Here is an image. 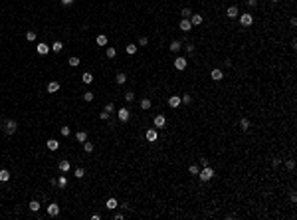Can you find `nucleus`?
<instances>
[{
  "instance_id": "1",
  "label": "nucleus",
  "mask_w": 297,
  "mask_h": 220,
  "mask_svg": "<svg viewBox=\"0 0 297 220\" xmlns=\"http://www.w3.org/2000/svg\"><path fill=\"white\" fill-rule=\"evenodd\" d=\"M214 175H216V172H214V169L210 167V165H208V167H202V171L198 172V178H200V181H212L214 178Z\"/></svg>"
},
{
  "instance_id": "2",
  "label": "nucleus",
  "mask_w": 297,
  "mask_h": 220,
  "mask_svg": "<svg viewBox=\"0 0 297 220\" xmlns=\"http://www.w3.org/2000/svg\"><path fill=\"white\" fill-rule=\"evenodd\" d=\"M4 131H6V135H14L16 131H18V123H16L14 119H8L4 123Z\"/></svg>"
},
{
  "instance_id": "3",
  "label": "nucleus",
  "mask_w": 297,
  "mask_h": 220,
  "mask_svg": "<svg viewBox=\"0 0 297 220\" xmlns=\"http://www.w3.org/2000/svg\"><path fill=\"white\" fill-rule=\"evenodd\" d=\"M240 24L244 26V28L252 26V24H254V16H252L250 12H246V14H240Z\"/></svg>"
},
{
  "instance_id": "4",
  "label": "nucleus",
  "mask_w": 297,
  "mask_h": 220,
  "mask_svg": "<svg viewBox=\"0 0 297 220\" xmlns=\"http://www.w3.org/2000/svg\"><path fill=\"white\" fill-rule=\"evenodd\" d=\"M117 117L121 123H125V121H129V117H131V111L127 109V107H121V109H117Z\"/></svg>"
},
{
  "instance_id": "5",
  "label": "nucleus",
  "mask_w": 297,
  "mask_h": 220,
  "mask_svg": "<svg viewBox=\"0 0 297 220\" xmlns=\"http://www.w3.org/2000/svg\"><path fill=\"white\" fill-rule=\"evenodd\" d=\"M153 125H155V127H159V129H162V127H165L166 125V117L165 115H155V119H153Z\"/></svg>"
},
{
  "instance_id": "6",
  "label": "nucleus",
  "mask_w": 297,
  "mask_h": 220,
  "mask_svg": "<svg viewBox=\"0 0 297 220\" xmlns=\"http://www.w3.org/2000/svg\"><path fill=\"white\" fill-rule=\"evenodd\" d=\"M186 66H188V62H186V57H176V60H175V67L178 70V72H182V70H186Z\"/></svg>"
},
{
  "instance_id": "7",
  "label": "nucleus",
  "mask_w": 297,
  "mask_h": 220,
  "mask_svg": "<svg viewBox=\"0 0 297 220\" xmlns=\"http://www.w3.org/2000/svg\"><path fill=\"white\" fill-rule=\"evenodd\" d=\"M210 77H212L214 82H222V79H224V72H222L220 67H216V70L210 72Z\"/></svg>"
},
{
  "instance_id": "8",
  "label": "nucleus",
  "mask_w": 297,
  "mask_h": 220,
  "mask_svg": "<svg viewBox=\"0 0 297 220\" xmlns=\"http://www.w3.org/2000/svg\"><path fill=\"white\" fill-rule=\"evenodd\" d=\"M145 139L149 141V143H155L156 139H159V133H156V129H149L145 133Z\"/></svg>"
},
{
  "instance_id": "9",
  "label": "nucleus",
  "mask_w": 297,
  "mask_h": 220,
  "mask_svg": "<svg viewBox=\"0 0 297 220\" xmlns=\"http://www.w3.org/2000/svg\"><path fill=\"white\" fill-rule=\"evenodd\" d=\"M178 28L182 30V32H190V30H192V24H190L188 18H182L180 20V24H178Z\"/></svg>"
},
{
  "instance_id": "10",
  "label": "nucleus",
  "mask_w": 297,
  "mask_h": 220,
  "mask_svg": "<svg viewBox=\"0 0 297 220\" xmlns=\"http://www.w3.org/2000/svg\"><path fill=\"white\" fill-rule=\"evenodd\" d=\"M226 16L230 20H234V18H238V16H240V12H238V6H230V8L226 10Z\"/></svg>"
},
{
  "instance_id": "11",
  "label": "nucleus",
  "mask_w": 297,
  "mask_h": 220,
  "mask_svg": "<svg viewBox=\"0 0 297 220\" xmlns=\"http://www.w3.org/2000/svg\"><path fill=\"white\" fill-rule=\"evenodd\" d=\"M180 103H182V101H180L178 95H170V97H169V107H172V109H176Z\"/></svg>"
},
{
  "instance_id": "12",
  "label": "nucleus",
  "mask_w": 297,
  "mask_h": 220,
  "mask_svg": "<svg viewBox=\"0 0 297 220\" xmlns=\"http://www.w3.org/2000/svg\"><path fill=\"white\" fill-rule=\"evenodd\" d=\"M105 206H107V210H115V208H119V202H117V198H107V202H105Z\"/></svg>"
},
{
  "instance_id": "13",
  "label": "nucleus",
  "mask_w": 297,
  "mask_h": 220,
  "mask_svg": "<svg viewBox=\"0 0 297 220\" xmlns=\"http://www.w3.org/2000/svg\"><path fill=\"white\" fill-rule=\"evenodd\" d=\"M48 214H50V216H57V214H60V204L52 202V204L48 206Z\"/></svg>"
},
{
  "instance_id": "14",
  "label": "nucleus",
  "mask_w": 297,
  "mask_h": 220,
  "mask_svg": "<svg viewBox=\"0 0 297 220\" xmlns=\"http://www.w3.org/2000/svg\"><path fill=\"white\" fill-rule=\"evenodd\" d=\"M57 169H60V171L66 175V172L71 169V165H70V161H66V159H63V161H60V163H57Z\"/></svg>"
},
{
  "instance_id": "15",
  "label": "nucleus",
  "mask_w": 297,
  "mask_h": 220,
  "mask_svg": "<svg viewBox=\"0 0 297 220\" xmlns=\"http://www.w3.org/2000/svg\"><path fill=\"white\" fill-rule=\"evenodd\" d=\"M180 46H182V42H180V40H175V42H170L169 50H170L172 54H176V52H180Z\"/></svg>"
},
{
  "instance_id": "16",
  "label": "nucleus",
  "mask_w": 297,
  "mask_h": 220,
  "mask_svg": "<svg viewBox=\"0 0 297 220\" xmlns=\"http://www.w3.org/2000/svg\"><path fill=\"white\" fill-rule=\"evenodd\" d=\"M60 91V82H48V93H56Z\"/></svg>"
},
{
  "instance_id": "17",
  "label": "nucleus",
  "mask_w": 297,
  "mask_h": 220,
  "mask_svg": "<svg viewBox=\"0 0 297 220\" xmlns=\"http://www.w3.org/2000/svg\"><path fill=\"white\" fill-rule=\"evenodd\" d=\"M190 24H192V26H200V24H202V16H200V14H192V16H190Z\"/></svg>"
},
{
  "instance_id": "18",
  "label": "nucleus",
  "mask_w": 297,
  "mask_h": 220,
  "mask_svg": "<svg viewBox=\"0 0 297 220\" xmlns=\"http://www.w3.org/2000/svg\"><path fill=\"white\" fill-rule=\"evenodd\" d=\"M36 50H38V54H40V56H44V54H48V52H50L52 48H48V44L40 42V44H38V48H36Z\"/></svg>"
},
{
  "instance_id": "19",
  "label": "nucleus",
  "mask_w": 297,
  "mask_h": 220,
  "mask_svg": "<svg viewBox=\"0 0 297 220\" xmlns=\"http://www.w3.org/2000/svg\"><path fill=\"white\" fill-rule=\"evenodd\" d=\"M95 44H97V46H107V36H105V34H99L97 38H95Z\"/></svg>"
},
{
  "instance_id": "20",
  "label": "nucleus",
  "mask_w": 297,
  "mask_h": 220,
  "mask_svg": "<svg viewBox=\"0 0 297 220\" xmlns=\"http://www.w3.org/2000/svg\"><path fill=\"white\" fill-rule=\"evenodd\" d=\"M6 181H10V171L0 169V182H6Z\"/></svg>"
},
{
  "instance_id": "21",
  "label": "nucleus",
  "mask_w": 297,
  "mask_h": 220,
  "mask_svg": "<svg viewBox=\"0 0 297 220\" xmlns=\"http://www.w3.org/2000/svg\"><path fill=\"white\" fill-rule=\"evenodd\" d=\"M250 119H248V117H244V119H240V129L242 131H248V129H250Z\"/></svg>"
},
{
  "instance_id": "22",
  "label": "nucleus",
  "mask_w": 297,
  "mask_h": 220,
  "mask_svg": "<svg viewBox=\"0 0 297 220\" xmlns=\"http://www.w3.org/2000/svg\"><path fill=\"white\" fill-rule=\"evenodd\" d=\"M61 50H63V44L60 42V40H56V42L52 44V52H56V54H60Z\"/></svg>"
},
{
  "instance_id": "23",
  "label": "nucleus",
  "mask_w": 297,
  "mask_h": 220,
  "mask_svg": "<svg viewBox=\"0 0 297 220\" xmlns=\"http://www.w3.org/2000/svg\"><path fill=\"white\" fill-rule=\"evenodd\" d=\"M139 105H141V109H151V99H147V97H143L141 101H139Z\"/></svg>"
},
{
  "instance_id": "24",
  "label": "nucleus",
  "mask_w": 297,
  "mask_h": 220,
  "mask_svg": "<svg viewBox=\"0 0 297 220\" xmlns=\"http://www.w3.org/2000/svg\"><path fill=\"white\" fill-rule=\"evenodd\" d=\"M81 82H83V83H87V85H89V83H93V76H91L89 72H85L83 76H81Z\"/></svg>"
},
{
  "instance_id": "25",
  "label": "nucleus",
  "mask_w": 297,
  "mask_h": 220,
  "mask_svg": "<svg viewBox=\"0 0 297 220\" xmlns=\"http://www.w3.org/2000/svg\"><path fill=\"white\" fill-rule=\"evenodd\" d=\"M48 149H50V151H57V149H60V143H57L56 139H50V141H48Z\"/></svg>"
},
{
  "instance_id": "26",
  "label": "nucleus",
  "mask_w": 297,
  "mask_h": 220,
  "mask_svg": "<svg viewBox=\"0 0 297 220\" xmlns=\"http://www.w3.org/2000/svg\"><path fill=\"white\" fill-rule=\"evenodd\" d=\"M115 82H117L119 85H123V83L127 82V76H125V73H123V72H119L117 76H115Z\"/></svg>"
},
{
  "instance_id": "27",
  "label": "nucleus",
  "mask_w": 297,
  "mask_h": 220,
  "mask_svg": "<svg viewBox=\"0 0 297 220\" xmlns=\"http://www.w3.org/2000/svg\"><path fill=\"white\" fill-rule=\"evenodd\" d=\"M93 149H95L93 143H89V141H83V151H85V153H93Z\"/></svg>"
},
{
  "instance_id": "28",
  "label": "nucleus",
  "mask_w": 297,
  "mask_h": 220,
  "mask_svg": "<svg viewBox=\"0 0 297 220\" xmlns=\"http://www.w3.org/2000/svg\"><path fill=\"white\" fill-rule=\"evenodd\" d=\"M76 139L79 141V143H83V141H87V133H85V131H77V133H76Z\"/></svg>"
},
{
  "instance_id": "29",
  "label": "nucleus",
  "mask_w": 297,
  "mask_h": 220,
  "mask_svg": "<svg viewBox=\"0 0 297 220\" xmlns=\"http://www.w3.org/2000/svg\"><path fill=\"white\" fill-rule=\"evenodd\" d=\"M105 56H107L109 60H113V57L117 56V50H115V48H107V50H105Z\"/></svg>"
},
{
  "instance_id": "30",
  "label": "nucleus",
  "mask_w": 297,
  "mask_h": 220,
  "mask_svg": "<svg viewBox=\"0 0 297 220\" xmlns=\"http://www.w3.org/2000/svg\"><path fill=\"white\" fill-rule=\"evenodd\" d=\"M67 64H70V66H71V67H77V66H79V57H76V56H71V57H70V60H67Z\"/></svg>"
},
{
  "instance_id": "31",
  "label": "nucleus",
  "mask_w": 297,
  "mask_h": 220,
  "mask_svg": "<svg viewBox=\"0 0 297 220\" xmlns=\"http://www.w3.org/2000/svg\"><path fill=\"white\" fill-rule=\"evenodd\" d=\"M36 38H38V34H36V32H32V30H30V32H26V40H28V42H34Z\"/></svg>"
},
{
  "instance_id": "32",
  "label": "nucleus",
  "mask_w": 297,
  "mask_h": 220,
  "mask_svg": "<svg viewBox=\"0 0 297 220\" xmlns=\"http://www.w3.org/2000/svg\"><path fill=\"white\" fill-rule=\"evenodd\" d=\"M30 210H32V212H38L40 210V202L38 200H32V202H30Z\"/></svg>"
},
{
  "instance_id": "33",
  "label": "nucleus",
  "mask_w": 297,
  "mask_h": 220,
  "mask_svg": "<svg viewBox=\"0 0 297 220\" xmlns=\"http://www.w3.org/2000/svg\"><path fill=\"white\" fill-rule=\"evenodd\" d=\"M188 172H190V175H194V177H198V172H200V169H198L196 165H190V167H188Z\"/></svg>"
},
{
  "instance_id": "34",
  "label": "nucleus",
  "mask_w": 297,
  "mask_h": 220,
  "mask_svg": "<svg viewBox=\"0 0 297 220\" xmlns=\"http://www.w3.org/2000/svg\"><path fill=\"white\" fill-rule=\"evenodd\" d=\"M73 175H76L77 178H83V177H85V171H83V169H81V167H77L76 171H73Z\"/></svg>"
},
{
  "instance_id": "35",
  "label": "nucleus",
  "mask_w": 297,
  "mask_h": 220,
  "mask_svg": "<svg viewBox=\"0 0 297 220\" xmlns=\"http://www.w3.org/2000/svg\"><path fill=\"white\" fill-rule=\"evenodd\" d=\"M57 187L66 188V187H67V178H66V177H60V178H57Z\"/></svg>"
},
{
  "instance_id": "36",
  "label": "nucleus",
  "mask_w": 297,
  "mask_h": 220,
  "mask_svg": "<svg viewBox=\"0 0 297 220\" xmlns=\"http://www.w3.org/2000/svg\"><path fill=\"white\" fill-rule=\"evenodd\" d=\"M127 54H131V56L133 54H137V44H129L127 46Z\"/></svg>"
},
{
  "instance_id": "37",
  "label": "nucleus",
  "mask_w": 297,
  "mask_h": 220,
  "mask_svg": "<svg viewBox=\"0 0 297 220\" xmlns=\"http://www.w3.org/2000/svg\"><path fill=\"white\" fill-rule=\"evenodd\" d=\"M123 97H125V101H127V103H131V101L135 99V93H133V91H127V93H125Z\"/></svg>"
},
{
  "instance_id": "38",
  "label": "nucleus",
  "mask_w": 297,
  "mask_h": 220,
  "mask_svg": "<svg viewBox=\"0 0 297 220\" xmlns=\"http://www.w3.org/2000/svg\"><path fill=\"white\" fill-rule=\"evenodd\" d=\"M285 167H287V171H293V169H295V161H293V159H287V161H285Z\"/></svg>"
},
{
  "instance_id": "39",
  "label": "nucleus",
  "mask_w": 297,
  "mask_h": 220,
  "mask_svg": "<svg viewBox=\"0 0 297 220\" xmlns=\"http://www.w3.org/2000/svg\"><path fill=\"white\" fill-rule=\"evenodd\" d=\"M83 99L85 101H93V93H91V91H85V93H83Z\"/></svg>"
},
{
  "instance_id": "40",
  "label": "nucleus",
  "mask_w": 297,
  "mask_h": 220,
  "mask_svg": "<svg viewBox=\"0 0 297 220\" xmlns=\"http://www.w3.org/2000/svg\"><path fill=\"white\" fill-rule=\"evenodd\" d=\"M180 101H182L184 105H188L190 101H192V97H190V95H182V97H180Z\"/></svg>"
},
{
  "instance_id": "41",
  "label": "nucleus",
  "mask_w": 297,
  "mask_h": 220,
  "mask_svg": "<svg viewBox=\"0 0 297 220\" xmlns=\"http://www.w3.org/2000/svg\"><path fill=\"white\" fill-rule=\"evenodd\" d=\"M99 117H101V119H103V121H107L109 117H111V113H107V111L103 109V111H101V113H99Z\"/></svg>"
},
{
  "instance_id": "42",
  "label": "nucleus",
  "mask_w": 297,
  "mask_h": 220,
  "mask_svg": "<svg viewBox=\"0 0 297 220\" xmlns=\"http://www.w3.org/2000/svg\"><path fill=\"white\" fill-rule=\"evenodd\" d=\"M190 16H192L190 8H182V18H190Z\"/></svg>"
},
{
  "instance_id": "43",
  "label": "nucleus",
  "mask_w": 297,
  "mask_h": 220,
  "mask_svg": "<svg viewBox=\"0 0 297 220\" xmlns=\"http://www.w3.org/2000/svg\"><path fill=\"white\" fill-rule=\"evenodd\" d=\"M60 133L63 135V137H67V135H70L71 131H70V127H61V129H60Z\"/></svg>"
},
{
  "instance_id": "44",
  "label": "nucleus",
  "mask_w": 297,
  "mask_h": 220,
  "mask_svg": "<svg viewBox=\"0 0 297 220\" xmlns=\"http://www.w3.org/2000/svg\"><path fill=\"white\" fill-rule=\"evenodd\" d=\"M105 111H107V113H113V111H115V105H113V103H107V105H105Z\"/></svg>"
},
{
  "instance_id": "45",
  "label": "nucleus",
  "mask_w": 297,
  "mask_h": 220,
  "mask_svg": "<svg viewBox=\"0 0 297 220\" xmlns=\"http://www.w3.org/2000/svg\"><path fill=\"white\" fill-rule=\"evenodd\" d=\"M147 44H149V38L141 36V38H139V46H147Z\"/></svg>"
},
{
  "instance_id": "46",
  "label": "nucleus",
  "mask_w": 297,
  "mask_h": 220,
  "mask_svg": "<svg viewBox=\"0 0 297 220\" xmlns=\"http://www.w3.org/2000/svg\"><path fill=\"white\" fill-rule=\"evenodd\" d=\"M186 52H188V54L194 52V44H186Z\"/></svg>"
},
{
  "instance_id": "47",
  "label": "nucleus",
  "mask_w": 297,
  "mask_h": 220,
  "mask_svg": "<svg viewBox=\"0 0 297 220\" xmlns=\"http://www.w3.org/2000/svg\"><path fill=\"white\" fill-rule=\"evenodd\" d=\"M279 165H281V159H274V163H271V167H279Z\"/></svg>"
},
{
  "instance_id": "48",
  "label": "nucleus",
  "mask_w": 297,
  "mask_h": 220,
  "mask_svg": "<svg viewBox=\"0 0 297 220\" xmlns=\"http://www.w3.org/2000/svg\"><path fill=\"white\" fill-rule=\"evenodd\" d=\"M200 165H202V167H208V165H210V161H208V159H200Z\"/></svg>"
},
{
  "instance_id": "49",
  "label": "nucleus",
  "mask_w": 297,
  "mask_h": 220,
  "mask_svg": "<svg viewBox=\"0 0 297 220\" xmlns=\"http://www.w3.org/2000/svg\"><path fill=\"white\" fill-rule=\"evenodd\" d=\"M246 4H248V6H255V4H258V0H246Z\"/></svg>"
},
{
  "instance_id": "50",
  "label": "nucleus",
  "mask_w": 297,
  "mask_h": 220,
  "mask_svg": "<svg viewBox=\"0 0 297 220\" xmlns=\"http://www.w3.org/2000/svg\"><path fill=\"white\" fill-rule=\"evenodd\" d=\"M289 24H291L293 28H295V26H297V18H291V20H289Z\"/></svg>"
},
{
  "instance_id": "51",
  "label": "nucleus",
  "mask_w": 297,
  "mask_h": 220,
  "mask_svg": "<svg viewBox=\"0 0 297 220\" xmlns=\"http://www.w3.org/2000/svg\"><path fill=\"white\" fill-rule=\"evenodd\" d=\"M289 198H291V202H297V194H295V192H291V196H289Z\"/></svg>"
},
{
  "instance_id": "52",
  "label": "nucleus",
  "mask_w": 297,
  "mask_h": 220,
  "mask_svg": "<svg viewBox=\"0 0 297 220\" xmlns=\"http://www.w3.org/2000/svg\"><path fill=\"white\" fill-rule=\"evenodd\" d=\"M91 220H101V214H97V212H95V214L91 216Z\"/></svg>"
},
{
  "instance_id": "53",
  "label": "nucleus",
  "mask_w": 297,
  "mask_h": 220,
  "mask_svg": "<svg viewBox=\"0 0 297 220\" xmlns=\"http://www.w3.org/2000/svg\"><path fill=\"white\" fill-rule=\"evenodd\" d=\"M71 2H73V0H61V4H63V6H70Z\"/></svg>"
},
{
  "instance_id": "54",
  "label": "nucleus",
  "mask_w": 297,
  "mask_h": 220,
  "mask_svg": "<svg viewBox=\"0 0 297 220\" xmlns=\"http://www.w3.org/2000/svg\"><path fill=\"white\" fill-rule=\"evenodd\" d=\"M271 2H279V0H271Z\"/></svg>"
}]
</instances>
